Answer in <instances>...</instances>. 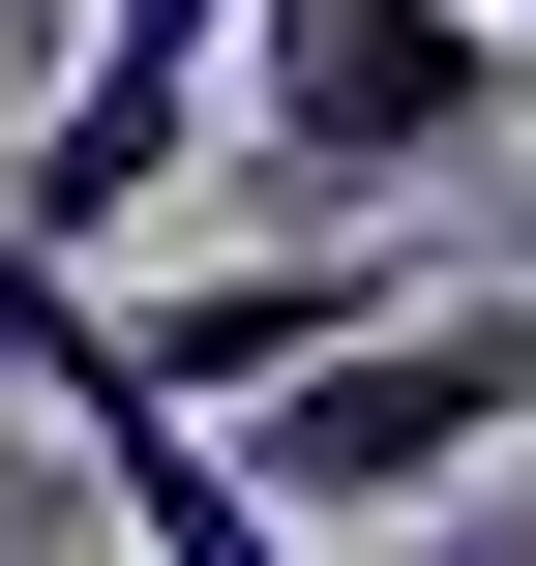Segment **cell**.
<instances>
[{"label": "cell", "instance_id": "cell-1", "mask_svg": "<svg viewBox=\"0 0 536 566\" xmlns=\"http://www.w3.org/2000/svg\"><path fill=\"white\" fill-rule=\"evenodd\" d=\"M507 60L536 30H477V0H239L209 179H269V209H418V179L507 149Z\"/></svg>", "mask_w": 536, "mask_h": 566}, {"label": "cell", "instance_id": "cell-3", "mask_svg": "<svg viewBox=\"0 0 536 566\" xmlns=\"http://www.w3.org/2000/svg\"><path fill=\"white\" fill-rule=\"evenodd\" d=\"M388 298H418V239H388V209H298V239L149 269V298H90V328H119V388H149V418H239V388H298L328 328H388Z\"/></svg>", "mask_w": 536, "mask_h": 566}, {"label": "cell", "instance_id": "cell-4", "mask_svg": "<svg viewBox=\"0 0 536 566\" xmlns=\"http://www.w3.org/2000/svg\"><path fill=\"white\" fill-rule=\"evenodd\" d=\"M328 566H536V478H507V448H477L448 507H388V537H328Z\"/></svg>", "mask_w": 536, "mask_h": 566}, {"label": "cell", "instance_id": "cell-5", "mask_svg": "<svg viewBox=\"0 0 536 566\" xmlns=\"http://www.w3.org/2000/svg\"><path fill=\"white\" fill-rule=\"evenodd\" d=\"M60 358H90V269H30V239H0V388H60Z\"/></svg>", "mask_w": 536, "mask_h": 566}, {"label": "cell", "instance_id": "cell-6", "mask_svg": "<svg viewBox=\"0 0 536 566\" xmlns=\"http://www.w3.org/2000/svg\"><path fill=\"white\" fill-rule=\"evenodd\" d=\"M477 30H536V0H477Z\"/></svg>", "mask_w": 536, "mask_h": 566}, {"label": "cell", "instance_id": "cell-2", "mask_svg": "<svg viewBox=\"0 0 536 566\" xmlns=\"http://www.w3.org/2000/svg\"><path fill=\"white\" fill-rule=\"evenodd\" d=\"M209 448H239V478H269L298 537H388V507H448V478H477L507 418H477V328H448V298H388V328H328L298 388H239Z\"/></svg>", "mask_w": 536, "mask_h": 566}]
</instances>
